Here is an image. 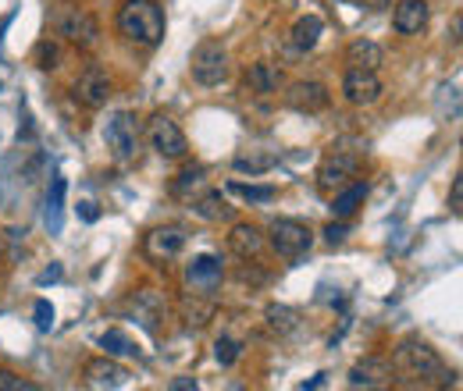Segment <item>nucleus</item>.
<instances>
[{
	"instance_id": "nucleus-9",
	"label": "nucleus",
	"mask_w": 463,
	"mask_h": 391,
	"mask_svg": "<svg viewBox=\"0 0 463 391\" xmlns=\"http://www.w3.org/2000/svg\"><path fill=\"white\" fill-rule=\"evenodd\" d=\"M182 249H185V231L182 228H154L150 235H146V242H143V253H146V260H154L157 267H165V264H172L175 256H182Z\"/></svg>"
},
{
	"instance_id": "nucleus-30",
	"label": "nucleus",
	"mask_w": 463,
	"mask_h": 391,
	"mask_svg": "<svg viewBox=\"0 0 463 391\" xmlns=\"http://www.w3.org/2000/svg\"><path fill=\"white\" fill-rule=\"evenodd\" d=\"M239 356H242V341H239V338L222 335L218 341H214V359H218L222 367H232Z\"/></svg>"
},
{
	"instance_id": "nucleus-26",
	"label": "nucleus",
	"mask_w": 463,
	"mask_h": 391,
	"mask_svg": "<svg viewBox=\"0 0 463 391\" xmlns=\"http://www.w3.org/2000/svg\"><path fill=\"white\" fill-rule=\"evenodd\" d=\"M229 192L250 200V203H271V200H275V185H246V182H239V178L229 182Z\"/></svg>"
},
{
	"instance_id": "nucleus-12",
	"label": "nucleus",
	"mask_w": 463,
	"mask_h": 391,
	"mask_svg": "<svg viewBox=\"0 0 463 391\" xmlns=\"http://www.w3.org/2000/svg\"><path fill=\"white\" fill-rule=\"evenodd\" d=\"M222 278H225V267H222V260L211 256V253L193 256V264L185 267V284H189V292H200V295H211V292L222 284Z\"/></svg>"
},
{
	"instance_id": "nucleus-14",
	"label": "nucleus",
	"mask_w": 463,
	"mask_h": 391,
	"mask_svg": "<svg viewBox=\"0 0 463 391\" xmlns=\"http://www.w3.org/2000/svg\"><path fill=\"white\" fill-rule=\"evenodd\" d=\"M82 377H86L90 388L104 391V388H125L132 374H128L121 363H115L111 356H100V359H90V363H86Z\"/></svg>"
},
{
	"instance_id": "nucleus-29",
	"label": "nucleus",
	"mask_w": 463,
	"mask_h": 391,
	"mask_svg": "<svg viewBox=\"0 0 463 391\" xmlns=\"http://www.w3.org/2000/svg\"><path fill=\"white\" fill-rule=\"evenodd\" d=\"M203 182H207V168H189L178 182H175V196L189 200V192H200V189H203Z\"/></svg>"
},
{
	"instance_id": "nucleus-39",
	"label": "nucleus",
	"mask_w": 463,
	"mask_h": 391,
	"mask_svg": "<svg viewBox=\"0 0 463 391\" xmlns=\"http://www.w3.org/2000/svg\"><path fill=\"white\" fill-rule=\"evenodd\" d=\"M61 278V267H51V271H43L40 275V284H47V281H58Z\"/></svg>"
},
{
	"instance_id": "nucleus-13",
	"label": "nucleus",
	"mask_w": 463,
	"mask_h": 391,
	"mask_svg": "<svg viewBox=\"0 0 463 391\" xmlns=\"http://www.w3.org/2000/svg\"><path fill=\"white\" fill-rule=\"evenodd\" d=\"M128 310L136 313V321L150 331V335H157L161 331V321H165V299H161V292H154V288H139L132 299H128Z\"/></svg>"
},
{
	"instance_id": "nucleus-35",
	"label": "nucleus",
	"mask_w": 463,
	"mask_h": 391,
	"mask_svg": "<svg viewBox=\"0 0 463 391\" xmlns=\"http://www.w3.org/2000/svg\"><path fill=\"white\" fill-rule=\"evenodd\" d=\"M346 235H349V224L346 221H332L328 228H325V238H328V246H339V242H346Z\"/></svg>"
},
{
	"instance_id": "nucleus-8",
	"label": "nucleus",
	"mask_w": 463,
	"mask_h": 391,
	"mask_svg": "<svg viewBox=\"0 0 463 391\" xmlns=\"http://www.w3.org/2000/svg\"><path fill=\"white\" fill-rule=\"evenodd\" d=\"M111 75L104 71V68H86L79 79H75V100L82 104V107H90V111H100L108 100H111Z\"/></svg>"
},
{
	"instance_id": "nucleus-5",
	"label": "nucleus",
	"mask_w": 463,
	"mask_h": 391,
	"mask_svg": "<svg viewBox=\"0 0 463 391\" xmlns=\"http://www.w3.org/2000/svg\"><path fill=\"white\" fill-rule=\"evenodd\" d=\"M193 79L200 86H222L229 79V51L214 40L200 43L196 54H193Z\"/></svg>"
},
{
	"instance_id": "nucleus-11",
	"label": "nucleus",
	"mask_w": 463,
	"mask_h": 391,
	"mask_svg": "<svg viewBox=\"0 0 463 391\" xmlns=\"http://www.w3.org/2000/svg\"><path fill=\"white\" fill-rule=\"evenodd\" d=\"M356 174H360V161H356L353 154H332V157H325V164L317 168V185H321L325 192H339V189H346Z\"/></svg>"
},
{
	"instance_id": "nucleus-37",
	"label": "nucleus",
	"mask_w": 463,
	"mask_h": 391,
	"mask_svg": "<svg viewBox=\"0 0 463 391\" xmlns=\"http://www.w3.org/2000/svg\"><path fill=\"white\" fill-rule=\"evenodd\" d=\"M449 207H453V214H460L463 210V178L453 182V200H449Z\"/></svg>"
},
{
	"instance_id": "nucleus-3",
	"label": "nucleus",
	"mask_w": 463,
	"mask_h": 391,
	"mask_svg": "<svg viewBox=\"0 0 463 391\" xmlns=\"http://www.w3.org/2000/svg\"><path fill=\"white\" fill-rule=\"evenodd\" d=\"M268 238H271L275 253L286 256V260L303 256V253L314 246V231H310V224L292 221V218H275L271 228H268Z\"/></svg>"
},
{
	"instance_id": "nucleus-16",
	"label": "nucleus",
	"mask_w": 463,
	"mask_h": 391,
	"mask_svg": "<svg viewBox=\"0 0 463 391\" xmlns=\"http://www.w3.org/2000/svg\"><path fill=\"white\" fill-rule=\"evenodd\" d=\"M392 381V363L385 359H364L349 370V388H385Z\"/></svg>"
},
{
	"instance_id": "nucleus-6",
	"label": "nucleus",
	"mask_w": 463,
	"mask_h": 391,
	"mask_svg": "<svg viewBox=\"0 0 463 391\" xmlns=\"http://www.w3.org/2000/svg\"><path fill=\"white\" fill-rule=\"evenodd\" d=\"M58 36H64L68 43H75V47H82V51H90V47H97L100 25H97V18H93L90 11H82V7H64L58 14Z\"/></svg>"
},
{
	"instance_id": "nucleus-36",
	"label": "nucleus",
	"mask_w": 463,
	"mask_h": 391,
	"mask_svg": "<svg viewBox=\"0 0 463 391\" xmlns=\"http://www.w3.org/2000/svg\"><path fill=\"white\" fill-rule=\"evenodd\" d=\"M79 218H82V221H97V218H100V210H97V203H90V200H82V203H79Z\"/></svg>"
},
{
	"instance_id": "nucleus-22",
	"label": "nucleus",
	"mask_w": 463,
	"mask_h": 391,
	"mask_svg": "<svg viewBox=\"0 0 463 391\" xmlns=\"http://www.w3.org/2000/svg\"><path fill=\"white\" fill-rule=\"evenodd\" d=\"M321 33H325V22H321L317 14H303V18H296V25H292V47H296V51H314L317 40H321Z\"/></svg>"
},
{
	"instance_id": "nucleus-17",
	"label": "nucleus",
	"mask_w": 463,
	"mask_h": 391,
	"mask_svg": "<svg viewBox=\"0 0 463 391\" xmlns=\"http://www.w3.org/2000/svg\"><path fill=\"white\" fill-rule=\"evenodd\" d=\"M428 14H431L428 11V0H400L396 4V14H392V25L403 36H417V33H424Z\"/></svg>"
},
{
	"instance_id": "nucleus-2",
	"label": "nucleus",
	"mask_w": 463,
	"mask_h": 391,
	"mask_svg": "<svg viewBox=\"0 0 463 391\" xmlns=\"http://www.w3.org/2000/svg\"><path fill=\"white\" fill-rule=\"evenodd\" d=\"M392 370L410 377L413 385H449V377H453L449 367L442 363V356L428 341H417V338H410L396 349Z\"/></svg>"
},
{
	"instance_id": "nucleus-34",
	"label": "nucleus",
	"mask_w": 463,
	"mask_h": 391,
	"mask_svg": "<svg viewBox=\"0 0 463 391\" xmlns=\"http://www.w3.org/2000/svg\"><path fill=\"white\" fill-rule=\"evenodd\" d=\"M36 328H40V331H51V328H54V306H51L47 299L36 303Z\"/></svg>"
},
{
	"instance_id": "nucleus-21",
	"label": "nucleus",
	"mask_w": 463,
	"mask_h": 391,
	"mask_svg": "<svg viewBox=\"0 0 463 391\" xmlns=\"http://www.w3.org/2000/svg\"><path fill=\"white\" fill-rule=\"evenodd\" d=\"M382 61H385V51H382L378 43H371V40H356V43H349V51H346L349 68L378 71V68H382Z\"/></svg>"
},
{
	"instance_id": "nucleus-7",
	"label": "nucleus",
	"mask_w": 463,
	"mask_h": 391,
	"mask_svg": "<svg viewBox=\"0 0 463 391\" xmlns=\"http://www.w3.org/2000/svg\"><path fill=\"white\" fill-rule=\"evenodd\" d=\"M146 139H150V150H157V154L168 157V161L185 157V135H182V128L175 125L168 114H154V117H150Z\"/></svg>"
},
{
	"instance_id": "nucleus-4",
	"label": "nucleus",
	"mask_w": 463,
	"mask_h": 391,
	"mask_svg": "<svg viewBox=\"0 0 463 391\" xmlns=\"http://www.w3.org/2000/svg\"><path fill=\"white\" fill-rule=\"evenodd\" d=\"M104 143L108 150L115 154L118 161H132L139 154V121L132 111H115L108 117V128H104Z\"/></svg>"
},
{
	"instance_id": "nucleus-24",
	"label": "nucleus",
	"mask_w": 463,
	"mask_h": 391,
	"mask_svg": "<svg viewBox=\"0 0 463 391\" xmlns=\"http://www.w3.org/2000/svg\"><path fill=\"white\" fill-rule=\"evenodd\" d=\"M264 317H268V328H271L275 335H292V331L299 328V313H296L292 306H282V303H271V306L264 310Z\"/></svg>"
},
{
	"instance_id": "nucleus-10",
	"label": "nucleus",
	"mask_w": 463,
	"mask_h": 391,
	"mask_svg": "<svg viewBox=\"0 0 463 391\" xmlns=\"http://www.w3.org/2000/svg\"><path fill=\"white\" fill-rule=\"evenodd\" d=\"M343 97H346L353 107H371V104L382 100V79L374 71L349 68L346 79H343Z\"/></svg>"
},
{
	"instance_id": "nucleus-19",
	"label": "nucleus",
	"mask_w": 463,
	"mask_h": 391,
	"mask_svg": "<svg viewBox=\"0 0 463 391\" xmlns=\"http://www.w3.org/2000/svg\"><path fill=\"white\" fill-rule=\"evenodd\" d=\"M193 214L203 218V221H232L235 207L222 196V189H207V192H200L193 200Z\"/></svg>"
},
{
	"instance_id": "nucleus-31",
	"label": "nucleus",
	"mask_w": 463,
	"mask_h": 391,
	"mask_svg": "<svg viewBox=\"0 0 463 391\" xmlns=\"http://www.w3.org/2000/svg\"><path fill=\"white\" fill-rule=\"evenodd\" d=\"M61 203H64V178L51 182V192H47V221L58 231L61 228Z\"/></svg>"
},
{
	"instance_id": "nucleus-20",
	"label": "nucleus",
	"mask_w": 463,
	"mask_h": 391,
	"mask_svg": "<svg viewBox=\"0 0 463 391\" xmlns=\"http://www.w3.org/2000/svg\"><path fill=\"white\" fill-rule=\"evenodd\" d=\"M214 313H218V303H214L211 295L189 292V295L182 299V321H185V328H203V324L214 321Z\"/></svg>"
},
{
	"instance_id": "nucleus-23",
	"label": "nucleus",
	"mask_w": 463,
	"mask_h": 391,
	"mask_svg": "<svg viewBox=\"0 0 463 391\" xmlns=\"http://www.w3.org/2000/svg\"><path fill=\"white\" fill-rule=\"evenodd\" d=\"M367 200V185L364 182H349L346 189H339L335 192V200H332V210H335V218L339 221H346V218H353L356 210H360V203Z\"/></svg>"
},
{
	"instance_id": "nucleus-33",
	"label": "nucleus",
	"mask_w": 463,
	"mask_h": 391,
	"mask_svg": "<svg viewBox=\"0 0 463 391\" xmlns=\"http://www.w3.org/2000/svg\"><path fill=\"white\" fill-rule=\"evenodd\" d=\"M0 388L4 391H33L36 385L25 381V377H18V374H11V370H0Z\"/></svg>"
},
{
	"instance_id": "nucleus-18",
	"label": "nucleus",
	"mask_w": 463,
	"mask_h": 391,
	"mask_svg": "<svg viewBox=\"0 0 463 391\" xmlns=\"http://www.w3.org/2000/svg\"><path fill=\"white\" fill-rule=\"evenodd\" d=\"M229 246L235 256H242V260H257L260 249H264V231H260L257 224H232Z\"/></svg>"
},
{
	"instance_id": "nucleus-38",
	"label": "nucleus",
	"mask_w": 463,
	"mask_h": 391,
	"mask_svg": "<svg viewBox=\"0 0 463 391\" xmlns=\"http://www.w3.org/2000/svg\"><path fill=\"white\" fill-rule=\"evenodd\" d=\"M175 391H185V388H196V381L193 377H178V381H172Z\"/></svg>"
},
{
	"instance_id": "nucleus-32",
	"label": "nucleus",
	"mask_w": 463,
	"mask_h": 391,
	"mask_svg": "<svg viewBox=\"0 0 463 391\" xmlns=\"http://www.w3.org/2000/svg\"><path fill=\"white\" fill-rule=\"evenodd\" d=\"M36 64H40L43 71H54V68L61 64V47H58V43L43 40V43L36 47Z\"/></svg>"
},
{
	"instance_id": "nucleus-15",
	"label": "nucleus",
	"mask_w": 463,
	"mask_h": 391,
	"mask_svg": "<svg viewBox=\"0 0 463 391\" xmlns=\"http://www.w3.org/2000/svg\"><path fill=\"white\" fill-rule=\"evenodd\" d=\"M286 104L299 114H317L332 104V97L321 82H292L289 93H286Z\"/></svg>"
},
{
	"instance_id": "nucleus-27",
	"label": "nucleus",
	"mask_w": 463,
	"mask_h": 391,
	"mask_svg": "<svg viewBox=\"0 0 463 391\" xmlns=\"http://www.w3.org/2000/svg\"><path fill=\"white\" fill-rule=\"evenodd\" d=\"M279 164L275 154H239L235 157V171H250V174H264Z\"/></svg>"
},
{
	"instance_id": "nucleus-41",
	"label": "nucleus",
	"mask_w": 463,
	"mask_h": 391,
	"mask_svg": "<svg viewBox=\"0 0 463 391\" xmlns=\"http://www.w3.org/2000/svg\"><path fill=\"white\" fill-rule=\"evenodd\" d=\"M0 256H4V242H0Z\"/></svg>"
},
{
	"instance_id": "nucleus-40",
	"label": "nucleus",
	"mask_w": 463,
	"mask_h": 391,
	"mask_svg": "<svg viewBox=\"0 0 463 391\" xmlns=\"http://www.w3.org/2000/svg\"><path fill=\"white\" fill-rule=\"evenodd\" d=\"M360 4H364V7H374V11H378V7H385L389 0H360Z\"/></svg>"
},
{
	"instance_id": "nucleus-28",
	"label": "nucleus",
	"mask_w": 463,
	"mask_h": 391,
	"mask_svg": "<svg viewBox=\"0 0 463 391\" xmlns=\"http://www.w3.org/2000/svg\"><path fill=\"white\" fill-rule=\"evenodd\" d=\"M100 345L108 349V356H136L139 349H136V341L125 335V331H104V338H100Z\"/></svg>"
},
{
	"instance_id": "nucleus-1",
	"label": "nucleus",
	"mask_w": 463,
	"mask_h": 391,
	"mask_svg": "<svg viewBox=\"0 0 463 391\" xmlns=\"http://www.w3.org/2000/svg\"><path fill=\"white\" fill-rule=\"evenodd\" d=\"M115 25L136 47H157L165 40V11L157 0H125L118 7Z\"/></svg>"
},
{
	"instance_id": "nucleus-25",
	"label": "nucleus",
	"mask_w": 463,
	"mask_h": 391,
	"mask_svg": "<svg viewBox=\"0 0 463 391\" xmlns=\"http://www.w3.org/2000/svg\"><path fill=\"white\" fill-rule=\"evenodd\" d=\"M246 86L253 89V93H275L279 89V71L271 68V64H250V71H246Z\"/></svg>"
}]
</instances>
